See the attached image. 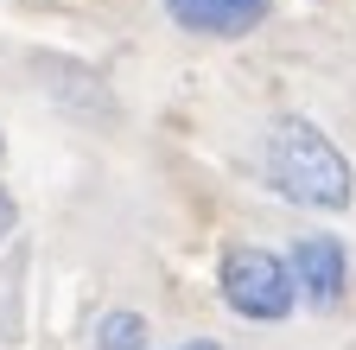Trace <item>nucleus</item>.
Listing matches in <instances>:
<instances>
[{
    "label": "nucleus",
    "instance_id": "nucleus-1",
    "mask_svg": "<svg viewBox=\"0 0 356 350\" xmlns=\"http://www.w3.org/2000/svg\"><path fill=\"white\" fill-rule=\"evenodd\" d=\"M261 172H267V185L286 204H299V210H350V198H356L350 159L337 153V141L312 115H274L267 121Z\"/></svg>",
    "mask_w": 356,
    "mask_h": 350
},
{
    "label": "nucleus",
    "instance_id": "nucleus-2",
    "mask_svg": "<svg viewBox=\"0 0 356 350\" xmlns=\"http://www.w3.org/2000/svg\"><path fill=\"white\" fill-rule=\"evenodd\" d=\"M216 293L236 319L248 325H280L293 305H299V280H293V261L274 248H222L216 261Z\"/></svg>",
    "mask_w": 356,
    "mask_h": 350
},
{
    "label": "nucleus",
    "instance_id": "nucleus-3",
    "mask_svg": "<svg viewBox=\"0 0 356 350\" xmlns=\"http://www.w3.org/2000/svg\"><path fill=\"white\" fill-rule=\"evenodd\" d=\"M293 280H299V299L305 305H318V312H331V305L343 299V287H350V248L337 242V236H299L293 242Z\"/></svg>",
    "mask_w": 356,
    "mask_h": 350
},
{
    "label": "nucleus",
    "instance_id": "nucleus-4",
    "mask_svg": "<svg viewBox=\"0 0 356 350\" xmlns=\"http://www.w3.org/2000/svg\"><path fill=\"white\" fill-rule=\"evenodd\" d=\"M274 0H165V19L191 38H248Z\"/></svg>",
    "mask_w": 356,
    "mask_h": 350
},
{
    "label": "nucleus",
    "instance_id": "nucleus-5",
    "mask_svg": "<svg viewBox=\"0 0 356 350\" xmlns=\"http://www.w3.org/2000/svg\"><path fill=\"white\" fill-rule=\"evenodd\" d=\"M96 350H147V319L127 312V305L102 312V325H96Z\"/></svg>",
    "mask_w": 356,
    "mask_h": 350
},
{
    "label": "nucleus",
    "instance_id": "nucleus-6",
    "mask_svg": "<svg viewBox=\"0 0 356 350\" xmlns=\"http://www.w3.org/2000/svg\"><path fill=\"white\" fill-rule=\"evenodd\" d=\"M13 223H19V204H13V191H7V185H0V242L13 236Z\"/></svg>",
    "mask_w": 356,
    "mask_h": 350
},
{
    "label": "nucleus",
    "instance_id": "nucleus-7",
    "mask_svg": "<svg viewBox=\"0 0 356 350\" xmlns=\"http://www.w3.org/2000/svg\"><path fill=\"white\" fill-rule=\"evenodd\" d=\"M178 350H222L216 337H191V344H178Z\"/></svg>",
    "mask_w": 356,
    "mask_h": 350
}]
</instances>
